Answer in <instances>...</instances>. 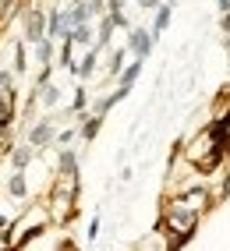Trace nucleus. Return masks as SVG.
<instances>
[{"label":"nucleus","mask_w":230,"mask_h":251,"mask_svg":"<svg viewBox=\"0 0 230 251\" xmlns=\"http://www.w3.org/2000/svg\"><path fill=\"white\" fill-rule=\"evenodd\" d=\"M124 60H128V46H124V50H113V57H110V68H106V75H121V71H124Z\"/></svg>","instance_id":"obj_16"},{"label":"nucleus","mask_w":230,"mask_h":251,"mask_svg":"<svg viewBox=\"0 0 230 251\" xmlns=\"http://www.w3.org/2000/svg\"><path fill=\"white\" fill-rule=\"evenodd\" d=\"M199 223H202V212H199V209H191V205H184V202H177V198H167V202H163L159 230L167 233V237H170L177 248H184V244L195 237Z\"/></svg>","instance_id":"obj_1"},{"label":"nucleus","mask_w":230,"mask_h":251,"mask_svg":"<svg viewBox=\"0 0 230 251\" xmlns=\"http://www.w3.org/2000/svg\"><path fill=\"white\" fill-rule=\"evenodd\" d=\"M159 4H163V0H138V7H142V11H156Z\"/></svg>","instance_id":"obj_20"},{"label":"nucleus","mask_w":230,"mask_h":251,"mask_svg":"<svg viewBox=\"0 0 230 251\" xmlns=\"http://www.w3.org/2000/svg\"><path fill=\"white\" fill-rule=\"evenodd\" d=\"M53 138H57V127H53V121H39V124H32V127H28V145H32V149L50 145Z\"/></svg>","instance_id":"obj_4"},{"label":"nucleus","mask_w":230,"mask_h":251,"mask_svg":"<svg viewBox=\"0 0 230 251\" xmlns=\"http://www.w3.org/2000/svg\"><path fill=\"white\" fill-rule=\"evenodd\" d=\"M25 36H28L32 46L46 39V14H43V11H28V14H25Z\"/></svg>","instance_id":"obj_3"},{"label":"nucleus","mask_w":230,"mask_h":251,"mask_svg":"<svg viewBox=\"0 0 230 251\" xmlns=\"http://www.w3.org/2000/svg\"><path fill=\"white\" fill-rule=\"evenodd\" d=\"M32 163V145H18V149H11V166L14 170H22L25 174V166Z\"/></svg>","instance_id":"obj_10"},{"label":"nucleus","mask_w":230,"mask_h":251,"mask_svg":"<svg viewBox=\"0 0 230 251\" xmlns=\"http://www.w3.org/2000/svg\"><path fill=\"white\" fill-rule=\"evenodd\" d=\"M46 36H50V39L64 36V11H50V14H46Z\"/></svg>","instance_id":"obj_9"},{"label":"nucleus","mask_w":230,"mask_h":251,"mask_svg":"<svg viewBox=\"0 0 230 251\" xmlns=\"http://www.w3.org/2000/svg\"><path fill=\"white\" fill-rule=\"evenodd\" d=\"M216 7H220V14H230V0H216Z\"/></svg>","instance_id":"obj_22"},{"label":"nucleus","mask_w":230,"mask_h":251,"mask_svg":"<svg viewBox=\"0 0 230 251\" xmlns=\"http://www.w3.org/2000/svg\"><path fill=\"white\" fill-rule=\"evenodd\" d=\"M92 32H96V28H92V22H85V25L71 28V32H68V39H71L75 46H89V43H92Z\"/></svg>","instance_id":"obj_11"},{"label":"nucleus","mask_w":230,"mask_h":251,"mask_svg":"<svg viewBox=\"0 0 230 251\" xmlns=\"http://www.w3.org/2000/svg\"><path fill=\"white\" fill-rule=\"evenodd\" d=\"M57 166H60V174L68 177V180H78V152H71V149H60Z\"/></svg>","instance_id":"obj_7"},{"label":"nucleus","mask_w":230,"mask_h":251,"mask_svg":"<svg viewBox=\"0 0 230 251\" xmlns=\"http://www.w3.org/2000/svg\"><path fill=\"white\" fill-rule=\"evenodd\" d=\"M7 191H11V198H25V195H28V188H25V174H22V170H14V174H11Z\"/></svg>","instance_id":"obj_13"},{"label":"nucleus","mask_w":230,"mask_h":251,"mask_svg":"<svg viewBox=\"0 0 230 251\" xmlns=\"http://www.w3.org/2000/svg\"><path fill=\"white\" fill-rule=\"evenodd\" d=\"M153 46H156L153 28H138V25L128 28V53L135 57V60H145V57L153 53Z\"/></svg>","instance_id":"obj_2"},{"label":"nucleus","mask_w":230,"mask_h":251,"mask_svg":"<svg viewBox=\"0 0 230 251\" xmlns=\"http://www.w3.org/2000/svg\"><path fill=\"white\" fill-rule=\"evenodd\" d=\"M36 92H39V103H43L46 110H50V106H57V103H60V89H57V85H50V81H46V85H39Z\"/></svg>","instance_id":"obj_12"},{"label":"nucleus","mask_w":230,"mask_h":251,"mask_svg":"<svg viewBox=\"0 0 230 251\" xmlns=\"http://www.w3.org/2000/svg\"><path fill=\"white\" fill-rule=\"evenodd\" d=\"M142 68H145V60H135V57H131V64H124V71H121V85H117V89H128V92H131V85L138 81Z\"/></svg>","instance_id":"obj_8"},{"label":"nucleus","mask_w":230,"mask_h":251,"mask_svg":"<svg viewBox=\"0 0 230 251\" xmlns=\"http://www.w3.org/2000/svg\"><path fill=\"white\" fill-rule=\"evenodd\" d=\"M85 89H75V103H71V113H85Z\"/></svg>","instance_id":"obj_17"},{"label":"nucleus","mask_w":230,"mask_h":251,"mask_svg":"<svg viewBox=\"0 0 230 251\" xmlns=\"http://www.w3.org/2000/svg\"><path fill=\"white\" fill-rule=\"evenodd\" d=\"M96 237H100V216L89 223V241H96Z\"/></svg>","instance_id":"obj_19"},{"label":"nucleus","mask_w":230,"mask_h":251,"mask_svg":"<svg viewBox=\"0 0 230 251\" xmlns=\"http://www.w3.org/2000/svg\"><path fill=\"white\" fill-rule=\"evenodd\" d=\"M75 135H78V131H60V135H57V142H60V145H68Z\"/></svg>","instance_id":"obj_21"},{"label":"nucleus","mask_w":230,"mask_h":251,"mask_svg":"<svg viewBox=\"0 0 230 251\" xmlns=\"http://www.w3.org/2000/svg\"><path fill=\"white\" fill-rule=\"evenodd\" d=\"M170 14H174V4L170 0H163V4L156 7V18H153V36L159 39L163 32H167V25H170Z\"/></svg>","instance_id":"obj_6"},{"label":"nucleus","mask_w":230,"mask_h":251,"mask_svg":"<svg viewBox=\"0 0 230 251\" xmlns=\"http://www.w3.org/2000/svg\"><path fill=\"white\" fill-rule=\"evenodd\" d=\"M220 25H223V32H227V36H230V14H223V22H220Z\"/></svg>","instance_id":"obj_23"},{"label":"nucleus","mask_w":230,"mask_h":251,"mask_svg":"<svg viewBox=\"0 0 230 251\" xmlns=\"http://www.w3.org/2000/svg\"><path fill=\"white\" fill-rule=\"evenodd\" d=\"M36 57H39L43 68H50V60H53V39L50 36H46L43 43H36Z\"/></svg>","instance_id":"obj_14"},{"label":"nucleus","mask_w":230,"mask_h":251,"mask_svg":"<svg viewBox=\"0 0 230 251\" xmlns=\"http://www.w3.org/2000/svg\"><path fill=\"white\" fill-rule=\"evenodd\" d=\"M100 124H103V117H96V113H92V117H85V124H81L78 135L85 138V142H92V138H96V131H100Z\"/></svg>","instance_id":"obj_15"},{"label":"nucleus","mask_w":230,"mask_h":251,"mask_svg":"<svg viewBox=\"0 0 230 251\" xmlns=\"http://www.w3.org/2000/svg\"><path fill=\"white\" fill-rule=\"evenodd\" d=\"M14 71H18V75H25V46H22V43L14 46Z\"/></svg>","instance_id":"obj_18"},{"label":"nucleus","mask_w":230,"mask_h":251,"mask_svg":"<svg viewBox=\"0 0 230 251\" xmlns=\"http://www.w3.org/2000/svg\"><path fill=\"white\" fill-rule=\"evenodd\" d=\"M96 64H100V50H89L85 57H81V64H71V75H78V78H92V71H96Z\"/></svg>","instance_id":"obj_5"}]
</instances>
